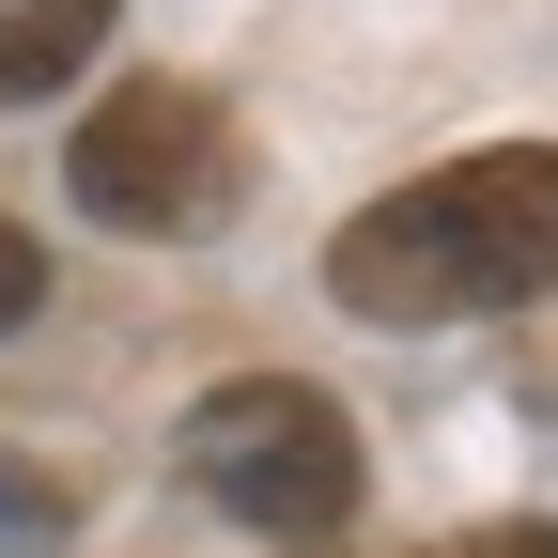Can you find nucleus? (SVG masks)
Listing matches in <instances>:
<instances>
[{
	"instance_id": "obj_1",
	"label": "nucleus",
	"mask_w": 558,
	"mask_h": 558,
	"mask_svg": "<svg viewBox=\"0 0 558 558\" xmlns=\"http://www.w3.org/2000/svg\"><path fill=\"white\" fill-rule=\"evenodd\" d=\"M326 295L357 326H481L558 295V140H497V156H450L357 202L326 233Z\"/></svg>"
},
{
	"instance_id": "obj_2",
	"label": "nucleus",
	"mask_w": 558,
	"mask_h": 558,
	"mask_svg": "<svg viewBox=\"0 0 558 558\" xmlns=\"http://www.w3.org/2000/svg\"><path fill=\"white\" fill-rule=\"evenodd\" d=\"M171 465H186L233 527H264V543H326L341 512H357V418H341L326 388H295V373L202 388L186 435H171Z\"/></svg>"
},
{
	"instance_id": "obj_3",
	"label": "nucleus",
	"mask_w": 558,
	"mask_h": 558,
	"mask_svg": "<svg viewBox=\"0 0 558 558\" xmlns=\"http://www.w3.org/2000/svg\"><path fill=\"white\" fill-rule=\"evenodd\" d=\"M62 186H78V218L109 233H186L233 202V109L202 78H124L78 140H62Z\"/></svg>"
},
{
	"instance_id": "obj_4",
	"label": "nucleus",
	"mask_w": 558,
	"mask_h": 558,
	"mask_svg": "<svg viewBox=\"0 0 558 558\" xmlns=\"http://www.w3.org/2000/svg\"><path fill=\"white\" fill-rule=\"evenodd\" d=\"M109 16H124V0H0V109H47L109 47Z\"/></svg>"
},
{
	"instance_id": "obj_5",
	"label": "nucleus",
	"mask_w": 558,
	"mask_h": 558,
	"mask_svg": "<svg viewBox=\"0 0 558 558\" xmlns=\"http://www.w3.org/2000/svg\"><path fill=\"white\" fill-rule=\"evenodd\" d=\"M32 311H47V248L0 218V326H32Z\"/></svg>"
},
{
	"instance_id": "obj_6",
	"label": "nucleus",
	"mask_w": 558,
	"mask_h": 558,
	"mask_svg": "<svg viewBox=\"0 0 558 558\" xmlns=\"http://www.w3.org/2000/svg\"><path fill=\"white\" fill-rule=\"evenodd\" d=\"M435 558H558V527H543V512H512V527H450Z\"/></svg>"
}]
</instances>
